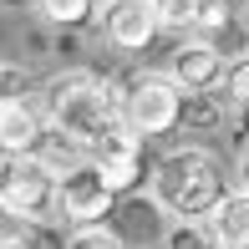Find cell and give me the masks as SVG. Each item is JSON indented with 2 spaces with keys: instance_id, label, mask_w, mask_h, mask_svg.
Segmentation results:
<instances>
[{
  "instance_id": "cell-8",
  "label": "cell",
  "mask_w": 249,
  "mask_h": 249,
  "mask_svg": "<svg viewBox=\"0 0 249 249\" xmlns=\"http://www.w3.org/2000/svg\"><path fill=\"white\" fill-rule=\"evenodd\" d=\"M224 56L213 41H203V36H188V41H178L173 56H168V82L178 87V92H219V82H224Z\"/></svg>"
},
{
  "instance_id": "cell-22",
  "label": "cell",
  "mask_w": 249,
  "mask_h": 249,
  "mask_svg": "<svg viewBox=\"0 0 249 249\" xmlns=\"http://www.w3.org/2000/svg\"><path fill=\"white\" fill-rule=\"evenodd\" d=\"M0 5H20V0H0Z\"/></svg>"
},
{
  "instance_id": "cell-13",
  "label": "cell",
  "mask_w": 249,
  "mask_h": 249,
  "mask_svg": "<svg viewBox=\"0 0 249 249\" xmlns=\"http://www.w3.org/2000/svg\"><path fill=\"white\" fill-rule=\"evenodd\" d=\"M224 117H229V107L219 102V92H183L178 127H188V132H213V127H224Z\"/></svg>"
},
{
  "instance_id": "cell-20",
  "label": "cell",
  "mask_w": 249,
  "mask_h": 249,
  "mask_svg": "<svg viewBox=\"0 0 249 249\" xmlns=\"http://www.w3.org/2000/svg\"><path fill=\"white\" fill-rule=\"evenodd\" d=\"M234 178H239V194H249V148L239 153V163H234Z\"/></svg>"
},
{
  "instance_id": "cell-12",
  "label": "cell",
  "mask_w": 249,
  "mask_h": 249,
  "mask_svg": "<svg viewBox=\"0 0 249 249\" xmlns=\"http://www.w3.org/2000/svg\"><path fill=\"white\" fill-rule=\"evenodd\" d=\"M31 153H36V158L51 168L56 178L87 163V148H82L76 138H66V132H56V127H41V138H36V148H31Z\"/></svg>"
},
{
  "instance_id": "cell-11",
  "label": "cell",
  "mask_w": 249,
  "mask_h": 249,
  "mask_svg": "<svg viewBox=\"0 0 249 249\" xmlns=\"http://www.w3.org/2000/svg\"><path fill=\"white\" fill-rule=\"evenodd\" d=\"M203 224H209V234L224 249H249V194L229 188V194L203 213Z\"/></svg>"
},
{
  "instance_id": "cell-10",
  "label": "cell",
  "mask_w": 249,
  "mask_h": 249,
  "mask_svg": "<svg viewBox=\"0 0 249 249\" xmlns=\"http://www.w3.org/2000/svg\"><path fill=\"white\" fill-rule=\"evenodd\" d=\"M41 107L26 92L20 97H0V153H31L41 138Z\"/></svg>"
},
{
  "instance_id": "cell-5",
  "label": "cell",
  "mask_w": 249,
  "mask_h": 249,
  "mask_svg": "<svg viewBox=\"0 0 249 249\" xmlns=\"http://www.w3.org/2000/svg\"><path fill=\"white\" fill-rule=\"evenodd\" d=\"M87 163L102 173V183H107L112 194H132V188L142 183V138L127 132L122 122H112L92 148H87Z\"/></svg>"
},
{
  "instance_id": "cell-3",
  "label": "cell",
  "mask_w": 249,
  "mask_h": 249,
  "mask_svg": "<svg viewBox=\"0 0 249 249\" xmlns=\"http://www.w3.org/2000/svg\"><path fill=\"white\" fill-rule=\"evenodd\" d=\"M178 112H183V92L163 71H138L117 92V117L138 138H168L178 127Z\"/></svg>"
},
{
  "instance_id": "cell-15",
  "label": "cell",
  "mask_w": 249,
  "mask_h": 249,
  "mask_svg": "<svg viewBox=\"0 0 249 249\" xmlns=\"http://www.w3.org/2000/svg\"><path fill=\"white\" fill-rule=\"evenodd\" d=\"M219 97H229V107L249 112V51H239L234 61H224V82H219Z\"/></svg>"
},
{
  "instance_id": "cell-19",
  "label": "cell",
  "mask_w": 249,
  "mask_h": 249,
  "mask_svg": "<svg viewBox=\"0 0 249 249\" xmlns=\"http://www.w3.org/2000/svg\"><path fill=\"white\" fill-rule=\"evenodd\" d=\"M229 20H234L229 0H198V16H194V26H188V31H194V36H203V41H209L213 31H224V26H229Z\"/></svg>"
},
{
  "instance_id": "cell-21",
  "label": "cell",
  "mask_w": 249,
  "mask_h": 249,
  "mask_svg": "<svg viewBox=\"0 0 249 249\" xmlns=\"http://www.w3.org/2000/svg\"><path fill=\"white\" fill-rule=\"evenodd\" d=\"M239 20H244V26H249V0H244V10H239Z\"/></svg>"
},
{
  "instance_id": "cell-23",
  "label": "cell",
  "mask_w": 249,
  "mask_h": 249,
  "mask_svg": "<svg viewBox=\"0 0 249 249\" xmlns=\"http://www.w3.org/2000/svg\"><path fill=\"white\" fill-rule=\"evenodd\" d=\"M244 122H249V112H244Z\"/></svg>"
},
{
  "instance_id": "cell-9",
  "label": "cell",
  "mask_w": 249,
  "mask_h": 249,
  "mask_svg": "<svg viewBox=\"0 0 249 249\" xmlns=\"http://www.w3.org/2000/svg\"><path fill=\"white\" fill-rule=\"evenodd\" d=\"M107 219H112L107 229L122 239V249L153 239V234H163V213H158V203L142 198V194H117V198H112V209H107Z\"/></svg>"
},
{
  "instance_id": "cell-18",
  "label": "cell",
  "mask_w": 249,
  "mask_h": 249,
  "mask_svg": "<svg viewBox=\"0 0 249 249\" xmlns=\"http://www.w3.org/2000/svg\"><path fill=\"white\" fill-rule=\"evenodd\" d=\"M148 5H153L158 26H168V31H188L198 16V0H148Z\"/></svg>"
},
{
  "instance_id": "cell-16",
  "label": "cell",
  "mask_w": 249,
  "mask_h": 249,
  "mask_svg": "<svg viewBox=\"0 0 249 249\" xmlns=\"http://www.w3.org/2000/svg\"><path fill=\"white\" fill-rule=\"evenodd\" d=\"M92 5L97 0H36V10H41L46 26H82V20L92 16Z\"/></svg>"
},
{
  "instance_id": "cell-17",
  "label": "cell",
  "mask_w": 249,
  "mask_h": 249,
  "mask_svg": "<svg viewBox=\"0 0 249 249\" xmlns=\"http://www.w3.org/2000/svg\"><path fill=\"white\" fill-rule=\"evenodd\" d=\"M61 249H122V239L107 229V224H76L61 239Z\"/></svg>"
},
{
  "instance_id": "cell-1",
  "label": "cell",
  "mask_w": 249,
  "mask_h": 249,
  "mask_svg": "<svg viewBox=\"0 0 249 249\" xmlns=\"http://www.w3.org/2000/svg\"><path fill=\"white\" fill-rule=\"evenodd\" d=\"M224 194H229V178H224V163L213 158L209 148H173L153 163L148 173V198L158 203L168 224H188V219H203Z\"/></svg>"
},
{
  "instance_id": "cell-2",
  "label": "cell",
  "mask_w": 249,
  "mask_h": 249,
  "mask_svg": "<svg viewBox=\"0 0 249 249\" xmlns=\"http://www.w3.org/2000/svg\"><path fill=\"white\" fill-rule=\"evenodd\" d=\"M41 122L76 138L82 148H92L112 122H122L117 117V87L102 82L97 71H82V66L76 71H56L46 82V92H41Z\"/></svg>"
},
{
  "instance_id": "cell-4",
  "label": "cell",
  "mask_w": 249,
  "mask_h": 249,
  "mask_svg": "<svg viewBox=\"0 0 249 249\" xmlns=\"http://www.w3.org/2000/svg\"><path fill=\"white\" fill-rule=\"evenodd\" d=\"M0 203L16 219H56V173L36 153H0Z\"/></svg>"
},
{
  "instance_id": "cell-6",
  "label": "cell",
  "mask_w": 249,
  "mask_h": 249,
  "mask_svg": "<svg viewBox=\"0 0 249 249\" xmlns=\"http://www.w3.org/2000/svg\"><path fill=\"white\" fill-rule=\"evenodd\" d=\"M92 10H97L102 41H107V46H117V51H127V56H132V51H148L153 36L163 31L148 0H97Z\"/></svg>"
},
{
  "instance_id": "cell-7",
  "label": "cell",
  "mask_w": 249,
  "mask_h": 249,
  "mask_svg": "<svg viewBox=\"0 0 249 249\" xmlns=\"http://www.w3.org/2000/svg\"><path fill=\"white\" fill-rule=\"evenodd\" d=\"M112 198L117 194L102 183V173L92 163H82V168L56 178V219H66V224H102Z\"/></svg>"
},
{
  "instance_id": "cell-14",
  "label": "cell",
  "mask_w": 249,
  "mask_h": 249,
  "mask_svg": "<svg viewBox=\"0 0 249 249\" xmlns=\"http://www.w3.org/2000/svg\"><path fill=\"white\" fill-rule=\"evenodd\" d=\"M163 249H224L219 239L209 234V224L203 219H188V224H163Z\"/></svg>"
}]
</instances>
